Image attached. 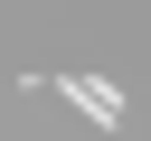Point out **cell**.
<instances>
[{"label":"cell","mask_w":151,"mask_h":141,"mask_svg":"<svg viewBox=\"0 0 151 141\" xmlns=\"http://www.w3.org/2000/svg\"><path fill=\"white\" fill-rule=\"evenodd\" d=\"M57 94H66L94 132H123V85H113V75H57Z\"/></svg>","instance_id":"1"}]
</instances>
